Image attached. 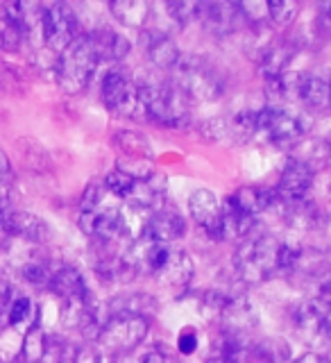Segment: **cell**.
I'll use <instances>...</instances> for the list:
<instances>
[{"label": "cell", "mask_w": 331, "mask_h": 363, "mask_svg": "<svg viewBox=\"0 0 331 363\" xmlns=\"http://www.w3.org/2000/svg\"><path fill=\"white\" fill-rule=\"evenodd\" d=\"M281 241L272 234L252 236L238 245L234 255L236 272L247 284H259L279 272V255H281Z\"/></svg>", "instance_id": "cell-1"}, {"label": "cell", "mask_w": 331, "mask_h": 363, "mask_svg": "<svg viewBox=\"0 0 331 363\" xmlns=\"http://www.w3.org/2000/svg\"><path fill=\"white\" fill-rule=\"evenodd\" d=\"M141 107L147 118L164 128H184L191 121L189 98L175 84H139Z\"/></svg>", "instance_id": "cell-2"}, {"label": "cell", "mask_w": 331, "mask_h": 363, "mask_svg": "<svg viewBox=\"0 0 331 363\" xmlns=\"http://www.w3.org/2000/svg\"><path fill=\"white\" fill-rule=\"evenodd\" d=\"M98 64L100 60L94 52V48H91L86 34L84 37H77L60 55V60H57V68H55L57 84H60L66 94H79V91H84L86 84L91 82Z\"/></svg>", "instance_id": "cell-3"}, {"label": "cell", "mask_w": 331, "mask_h": 363, "mask_svg": "<svg viewBox=\"0 0 331 363\" xmlns=\"http://www.w3.org/2000/svg\"><path fill=\"white\" fill-rule=\"evenodd\" d=\"M173 84L189 100H196V102H213V100H218L225 91L223 77L218 75V71L196 55L186 57V60H179V64L175 66Z\"/></svg>", "instance_id": "cell-4"}, {"label": "cell", "mask_w": 331, "mask_h": 363, "mask_svg": "<svg viewBox=\"0 0 331 363\" xmlns=\"http://www.w3.org/2000/svg\"><path fill=\"white\" fill-rule=\"evenodd\" d=\"M306 123L300 113H293L279 107H266L257 111V134L266 136L270 143L288 147L298 145L304 139Z\"/></svg>", "instance_id": "cell-5"}, {"label": "cell", "mask_w": 331, "mask_h": 363, "mask_svg": "<svg viewBox=\"0 0 331 363\" xmlns=\"http://www.w3.org/2000/svg\"><path fill=\"white\" fill-rule=\"evenodd\" d=\"M100 94H102V102L105 107L111 109L113 113L118 116H136L141 113V86L134 82V79L120 71V68H111V71L105 73L102 77V86H100Z\"/></svg>", "instance_id": "cell-6"}, {"label": "cell", "mask_w": 331, "mask_h": 363, "mask_svg": "<svg viewBox=\"0 0 331 363\" xmlns=\"http://www.w3.org/2000/svg\"><path fill=\"white\" fill-rule=\"evenodd\" d=\"M147 336V318L141 315H113L102 325L98 343L111 354H128L143 343Z\"/></svg>", "instance_id": "cell-7"}, {"label": "cell", "mask_w": 331, "mask_h": 363, "mask_svg": "<svg viewBox=\"0 0 331 363\" xmlns=\"http://www.w3.org/2000/svg\"><path fill=\"white\" fill-rule=\"evenodd\" d=\"M77 32H79V21L68 5L57 3L43 9L41 37L50 50L64 52L77 39Z\"/></svg>", "instance_id": "cell-8"}, {"label": "cell", "mask_w": 331, "mask_h": 363, "mask_svg": "<svg viewBox=\"0 0 331 363\" xmlns=\"http://www.w3.org/2000/svg\"><path fill=\"white\" fill-rule=\"evenodd\" d=\"M189 211L191 218L196 220L211 238L223 241L225 218H223V204L215 198V193L209 189H200L189 198Z\"/></svg>", "instance_id": "cell-9"}, {"label": "cell", "mask_w": 331, "mask_h": 363, "mask_svg": "<svg viewBox=\"0 0 331 363\" xmlns=\"http://www.w3.org/2000/svg\"><path fill=\"white\" fill-rule=\"evenodd\" d=\"M313 184V170L306 168L298 159H288L286 166H284L281 175H279V186H277V196L281 204L288 202H298L304 200L306 193H309Z\"/></svg>", "instance_id": "cell-10"}, {"label": "cell", "mask_w": 331, "mask_h": 363, "mask_svg": "<svg viewBox=\"0 0 331 363\" xmlns=\"http://www.w3.org/2000/svg\"><path fill=\"white\" fill-rule=\"evenodd\" d=\"M198 21L213 34H230L245 21L238 3H200Z\"/></svg>", "instance_id": "cell-11"}, {"label": "cell", "mask_w": 331, "mask_h": 363, "mask_svg": "<svg viewBox=\"0 0 331 363\" xmlns=\"http://www.w3.org/2000/svg\"><path fill=\"white\" fill-rule=\"evenodd\" d=\"M184 232H186V220L181 218V213L175 209L162 207L145 220L141 236H147L159 243H170L184 236Z\"/></svg>", "instance_id": "cell-12"}, {"label": "cell", "mask_w": 331, "mask_h": 363, "mask_svg": "<svg viewBox=\"0 0 331 363\" xmlns=\"http://www.w3.org/2000/svg\"><path fill=\"white\" fill-rule=\"evenodd\" d=\"M0 227L9 236L28 238V241H45L48 236V225H45L39 216L30 211H3L0 213Z\"/></svg>", "instance_id": "cell-13"}, {"label": "cell", "mask_w": 331, "mask_h": 363, "mask_svg": "<svg viewBox=\"0 0 331 363\" xmlns=\"http://www.w3.org/2000/svg\"><path fill=\"white\" fill-rule=\"evenodd\" d=\"M225 200L230 202L236 211L252 216V218L281 202L277 196V189L272 191V189H257V186H243V189H238L234 196L225 198Z\"/></svg>", "instance_id": "cell-14"}, {"label": "cell", "mask_w": 331, "mask_h": 363, "mask_svg": "<svg viewBox=\"0 0 331 363\" xmlns=\"http://www.w3.org/2000/svg\"><path fill=\"white\" fill-rule=\"evenodd\" d=\"M48 289L60 295L64 302H71V300H89V289H86V281L82 277V272L73 266H57Z\"/></svg>", "instance_id": "cell-15"}, {"label": "cell", "mask_w": 331, "mask_h": 363, "mask_svg": "<svg viewBox=\"0 0 331 363\" xmlns=\"http://www.w3.org/2000/svg\"><path fill=\"white\" fill-rule=\"evenodd\" d=\"M155 279L166 284V286H189V281L193 279V261L184 252V250H173L166 257V261L155 272Z\"/></svg>", "instance_id": "cell-16"}, {"label": "cell", "mask_w": 331, "mask_h": 363, "mask_svg": "<svg viewBox=\"0 0 331 363\" xmlns=\"http://www.w3.org/2000/svg\"><path fill=\"white\" fill-rule=\"evenodd\" d=\"M145 52H147V60L155 66L164 68V71L175 68L181 60L177 43L170 39V34L159 32V30L145 34Z\"/></svg>", "instance_id": "cell-17"}, {"label": "cell", "mask_w": 331, "mask_h": 363, "mask_svg": "<svg viewBox=\"0 0 331 363\" xmlns=\"http://www.w3.org/2000/svg\"><path fill=\"white\" fill-rule=\"evenodd\" d=\"M86 39L91 43V48L98 55L100 62H116V60H123L125 55L130 52V41L120 37L118 32L113 30H107V28H100V30H94L91 34H86Z\"/></svg>", "instance_id": "cell-18"}, {"label": "cell", "mask_w": 331, "mask_h": 363, "mask_svg": "<svg viewBox=\"0 0 331 363\" xmlns=\"http://www.w3.org/2000/svg\"><path fill=\"white\" fill-rule=\"evenodd\" d=\"M220 315H223L225 334L241 336V338L247 329H252L257 323V318H254L252 309H249L245 298H230L220 309Z\"/></svg>", "instance_id": "cell-19"}, {"label": "cell", "mask_w": 331, "mask_h": 363, "mask_svg": "<svg viewBox=\"0 0 331 363\" xmlns=\"http://www.w3.org/2000/svg\"><path fill=\"white\" fill-rule=\"evenodd\" d=\"M293 60V45L284 43V41H275L268 43L264 50H261L259 57V71L264 73L266 79H275L281 73L288 71V64Z\"/></svg>", "instance_id": "cell-20"}, {"label": "cell", "mask_w": 331, "mask_h": 363, "mask_svg": "<svg viewBox=\"0 0 331 363\" xmlns=\"http://www.w3.org/2000/svg\"><path fill=\"white\" fill-rule=\"evenodd\" d=\"M329 306L331 304H327L322 298L304 302L300 309H298V313H295V327H298L306 338L318 336V334L322 332L325 315L329 311Z\"/></svg>", "instance_id": "cell-21"}, {"label": "cell", "mask_w": 331, "mask_h": 363, "mask_svg": "<svg viewBox=\"0 0 331 363\" xmlns=\"http://www.w3.org/2000/svg\"><path fill=\"white\" fill-rule=\"evenodd\" d=\"M113 18L125 28H143L145 21L150 18L152 5L143 0H113L109 5Z\"/></svg>", "instance_id": "cell-22"}, {"label": "cell", "mask_w": 331, "mask_h": 363, "mask_svg": "<svg viewBox=\"0 0 331 363\" xmlns=\"http://www.w3.org/2000/svg\"><path fill=\"white\" fill-rule=\"evenodd\" d=\"M249 354H252V363H286L291 359V345L284 338L266 336L249 345Z\"/></svg>", "instance_id": "cell-23"}, {"label": "cell", "mask_w": 331, "mask_h": 363, "mask_svg": "<svg viewBox=\"0 0 331 363\" xmlns=\"http://www.w3.org/2000/svg\"><path fill=\"white\" fill-rule=\"evenodd\" d=\"M329 94H331V82H327L320 75H309L304 73L302 86H300V98L309 109H327L329 107Z\"/></svg>", "instance_id": "cell-24"}, {"label": "cell", "mask_w": 331, "mask_h": 363, "mask_svg": "<svg viewBox=\"0 0 331 363\" xmlns=\"http://www.w3.org/2000/svg\"><path fill=\"white\" fill-rule=\"evenodd\" d=\"M293 159H298V162H302L306 168H311L315 173L318 168H322L331 159L329 143L322 139H302L298 145H295Z\"/></svg>", "instance_id": "cell-25"}, {"label": "cell", "mask_w": 331, "mask_h": 363, "mask_svg": "<svg viewBox=\"0 0 331 363\" xmlns=\"http://www.w3.org/2000/svg\"><path fill=\"white\" fill-rule=\"evenodd\" d=\"M45 352H48V338H45V332L41 329V325L34 323L26 332V338H23L21 361L23 363H39L45 357Z\"/></svg>", "instance_id": "cell-26"}, {"label": "cell", "mask_w": 331, "mask_h": 363, "mask_svg": "<svg viewBox=\"0 0 331 363\" xmlns=\"http://www.w3.org/2000/svg\"><path fill=\"white\" fill-rule=\"evenodd\" d=\"M116 143L125 155L134 157L136 162H150L155 155L150 141H147L141 132H118Z\"/></svg>", "instance_id": "cell-27"}, {"label": "cell", "mask_w": 331, "mask_h": 363, "mask_svg": "<svg viewBox=\"0 0 331 363\" xmlns=\"http://www.w3.org/2000/svg\"><path fill=\"white\" fill-rule=\"evenodd\" d=\"M5 313H7V323L11 327H21L30 323L32 318H37V306H34L32 300L26 298V295H14Z\"/></svg>", "instance_id": "cell-28"}, {"label": "cell", "mask_w": 331, "mask_h": 363, "mask_svg": "<svg viewBox=\"0 0 331 363\" xmlns=\"http://www.w3.org/2000/svg\"><path fill=\"white\" fill-rule=\"evenodd\" d=\"M26 37L28 34L23 32L18 23L3 11V14H0V45H3L5 50H18L23 41H26Z\"/></svg>", "instance_id": "cell-29"}, {"label": "cell", "mask_w": 331, "mask_h": 363, "mask_svg": "<svg viewBox=\"0 0 331 363\" xmlns=\"http://www.w3.org/2000/svg\"><path fill=\"white\" fill-rule=\"evenodd\" d=\"M52 272H55V268L50 264H45V261H30V264L21 268L23 279L32 284V286H48Z\"/></svg>", "instance_id": "cell-30"}, {"label": "cell", "mask_w": 331, "mask_h": 363, "mask_svg": "<svg viewBox=\"0 0 331 363\" xmlns=\"http://www.w3.org/2000/svg\"><path fill=\"white\" fill-rule=\"evenodd\" d=\"M300 5L293 0H272L268 3V21L272 26H288V23L298 14Z\"/></svg>", "instance_id": "cell-31"}, {"label": "cell", "mask_w": 331, "mask_h": 363, "mask_svg": "<svg viewBox=\"0 0 331 363\" xmlns=\"http://www.w3.org/2000/svg\"><path fill=\"white\" fill-rule=\"evenodd\" d=\"M164 9L170 16V21L177 23L179 28H184L191 21H198L200 3H189V0H184V3H166Z\"/></svg>", "instance_id": "cell-32"}, {"label": "cell", "mask_w": 331, "mask_h": 363, "mask_svg": "<svg viewBox=\"0 0 331 363\" xmlns=\"http://www.w3.org/2000/svg\"><path fill=\"white\" fill-rule=\"evenodd\" d=\"M60 363H100V352L94 345H64Z\"/></svg>", "instance_id": "cell-33"}, {"label": "cell", "mask_w": 331, "mask_h": 363, "mask_svg": "<svg viewBox=\"0 0 331 363\" xmlns=\"http://www.w3.org/2000/svg\"><path fill=\"white\" fill-rule=\"evenodd\" d=\"M11 182H14V173H11L9 159L3 150H0V213H3L7 207V200L11 193Z\"/></svg>", "instance_id": "cell-34"}, {"label": "cell", "mask_w": 331, "mask_h": 363, "mask_svg": "<svg viewBox=\"0 0 331 363\" xmlns=\"http://www.w3.org/2000/svg\"><path fill=\"white\" fill-rule=\"evenodd\" d=\"M232 132L238 139H249V136L257 134V111H243L238 113L232 123Z\"/></svg>", "instance_id": "cell-35"}, {"label": "cell", "mask_w": 331, "mask_h": 363, "mask_svg": "<svg viewBox=\"0 0 331 363\" xmlns=\"http://www.w3.org/2000/svg\"><path fill=\"white\" fill-rule=\"evenodd\" d=\"M238 9H241L243 18L254 23V26L268 23V3H261V0H254V3H238Z\"/></svg>", "instance_id": "cell-36"}, {"label": "cell", "mask_w": 331, "mask_h": 363, "mask_svg": "<svg viewBox=\"0 0 331 363\" xmlns=\"http://www.w3.org/2000/svg\"><path fill=\"white\" fill-rule=\"evenodd\" d=\"M200 345V336L196 327H184L177 336V350L181 354H193Z\"/></svg>", "instance_id": "cell-37"}, {"label": "cell", "mask_w": 331, "mask_h": 363, "mask_svg": "<svg viewBox=\"0 0 331 363\" xmlns=\"http://www.w3.org/2000/svg\"><path fill=\"white\" fill-rule=\"evenodd\" d=\"M141 363H175V361L170 359L168 354H164V352L152 350V352H147V354L141 359Z\"/></svg>", "instance_id": "cell-38"}, {"label": "cell", "mask_w": 331, "mask_h": 363, "mask_svg": "<svg viewBox=\"0 0 331 363\" xmlns=\"http://www.w3.org/2000/svg\"><path fill=\"white\" fill-rule=\"evenodd\" d=\"M293 363H331V361L322 354H318V352H306V354L298 357Z\"/></svg>", "instance_id": "cell-39"}, {"label": "cell", "mask_w": 331, "mask_h": 363, "mask_svg": "<svg viewBox=\"0 0 331 363\" xmlns=\"http://www.w3.org/2000/svg\"><path fill=\"white\" fill-rule=\"evenodd\" d=\"M320 298H322L327 304H331V270L327 272V277H325V281H322V293H320Z\"/></svg>", "instance_id": "cell-40"}, {"label": "cell", "mask_w": 331, "mask_h": 363, "mask_svg": "<svg viewBox=\"0 0 331 363\" xmlns=\"http://www.w3.org/2000/svg\"><path fill=\"white\" fill-rule=\"evenodd\" d=\"M320 18H322L325 26L331 30V3H325V5H320Z\"/></svg>", "instance_id": "cell-41"}, {"label": "cell", "mask_w": 331, "mask_h": 363, "mask_svg": "<svg viewBox=\"0 0 331 363\" xmlns=\"http://www.w3.org/2000/svg\"><path fill=\"white\" fill-rule=\"evenodd\" d=\"M322 332L331 338V306H329V311L325 315V325H322Z\"/></svg>", "instance_id": "cell-42"}, {"label": "cell", "mask_w": 331, "mask_h": 363, "mask_svg": "<svg viewBox=\"0 0 331 363\" xmlns=\"http://www.w3.org/2000/svg\"><path fill=\"white\" fill-rule=\"evenodd\" d=\"M113 363H141V361H134V359H130V357H120V359H116Z\"/></svg>", "instance_id": "cell-43"}, {"label": "cell", "mask_w": 331, "mask_h": 363, "mask_svg": "<svg viewBox=\"0 0 331 363\" xmlns=\"http://www.w3.org/2000/svg\"><path fill=\"white\" fill-rule=\"evenodd\" d=\"M327 143H329V150H331V136H329V141H327Z\"/></svg>", "instance_id": "cell-44"}, {"label": "cell", "mask_w": 331, "mask_h": 363, "mask_svg": "<svg viewBox=\"0 0 331 363\" xmlns=\"http://www.w3.org/2000/svg\"><path fill=\"white\" fill-rule=\"evenodd\" d=\"M329 109H331V94H329Z\"/></svg>", "instance_id": "cell-45"}]
</instances>
